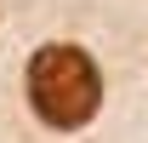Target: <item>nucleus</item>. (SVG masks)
<instances>
[{"mask_svg":"<svg viewBox=\"0 0 148 143\" xmlns=\"http://www.w3.org/2000/svg\"><path fill=\"white\" fill-rule=\"evenodd\" d=\"M23 86H29V109L46 126H57V132H80L103 109V69L74 40L40 46L29 57V69H23Z\"/></svg>","mask_w":148,"mask_h":143,"instance_id":"1","label":"nucleus"}]
</instances>
